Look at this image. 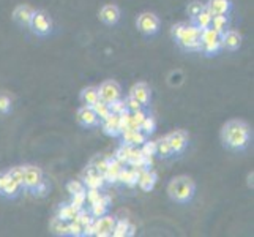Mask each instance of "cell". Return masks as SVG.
Segmentation results:
<instances>
[{"instance_id":"obj_47","label":"cell","mask_w":254,"mask_h":237,"mask_svg":"<svg viewBox=\"0 0 254 237\" xmlns=\"http://www.w3.org/2000/svg\"><path fill=\"white\" fill-rule=\"evenodd\" d=\"M8 180V174L6 172H0V193H2L3 187H5V183Z\"/></svg>"},{"instance_id":"obj_7","label":"cell","mask_w":254,"mask_h":237,"mask_svg":"<svg viewBox=\"0 0 254 237\" xmlns=\"http://www.w3.org/2000/svg\"><path fill=\"white\" fill-rule=\"evenodd\" d=\"M96 90H98L100 100L106 101L108 104L112 103V101H116V100H119V98H122V89H120V85L116 81H112V79L101 82L100 87H96Z\"/></svg>"},{"instance_id":"obj_3","label":"cell","mask_w":254,"mask_h":237,"mask_svg":"<svg viewBox=\"0 0 254 237\" xmlns=\"http://www.w3.org/2000/svg\"><path fill=\"white\" fill-rule=\"evenodd\" d=\"M196 193V185L192 182L191 177L188 175H179V177H174L169 185H168V195L172 201L179 204H187L192 199Z\"/></svg>"},{"instance_id":"obj_17","label":"cell","mask_w":254,"mask_h":237,"mask_svg":"<svg viewBox=\"0 0 254 237\" xmlns=\"http://www.w3.org/2000/svg\"><path fill=\"white\" fill-rule=\"evenodd\" d=\"M205 8L213 16L229 14L232 10V2L231 0H208V2L205 3Z\"/></svg>"},{"instance_id":"obj_27","label":"cell","mask_w":254,"mask_h":237,"mask_svg":"<svg viewBox=\"0 0 254 237\" xmlns=\"http://www.w3.org/2000/svg\"><path fill=\"white\" fill-rule=\"evenodd\" d=\"M210 27L213 30H216L218 33H223L224 30L229 29V16L227 14H218V16H213L212 19V24H210Z\"/></svg>"},{"instance_id":"obj_11","label":"cell","mask_w":254,"mask_h":237,"mask_svg":"<svg viewBox=\"0 0 254 237\" xmlns=\"http://www.w3.org/2000/svg\"><path fill=\"white\" fill-rule=\"evenodd\" d=\"M106 183L104 175L95 168L93 164L87 166L84 171V185L85 188H103V185Z\"/></svg>"},{"instance_id":"obj_35","label":"cell","mask_w":254,"mask_h":237,"mask_svg":"<svg viewBox=\"0 0 254 237\" xmlns=\"http://www.w3.org/2000/svg\"><path fill=\"white\" fill-rule=\"evenodd\" d=\"M205 8V3H202V2H199V0H194V2H191V3H188V8H187V13H188V16L191 17H194V16H197L200 11H202Z\"/></svg>"},{"instance_id":"obj_36","label":"cell","mask_w":254,"mask_h":237,"mask_svg":"<svg viewBox=\"0 0 254 237\" xmlns=\"http://www.w3.org/2000/svg\"><path fill=\"white\" fill-rule=\"evenodd\" d=\"M8 177L13 179L14 182H17L22 187V177H24V166H14L10 171L6 172Z\"/></svg>"},{"instance_id":"obj_25","label":"cell","mask_w":254,"mask_h":237,"mask_svg":"<svg viewBox=\"0 0 254 237\" xmlns=\"http://www.w3.org/2000/svg\"><path fill=\"white\" fill-rule=\"evenodd\" d=\"M122 169V164L117 161V160H109V164H108V168L106 171H104V180L109 182V183H114V182H117V175Z\"/></svg>"},{"instance_id":"obj_18","label":"cell","mask_w":254,"mask_h":237,"mask_svg":"<svg viewBox=\"0 0 254 237\" xmlns=\"http://www.w3.org/2000/svg\"><path fill=\"white\" fill-rule=\"evenodd\" d=\"M100 19L104 24H108V25L117 24L119 19H120V10H119V6H116V5H104L101 8V11H100Z\"/></svg>"},{"instance_id":"obj_46","label":"cell","mask_w":254,"mask_h":237,"mask_svg":"<svg viewBox=\"0 0 254 237\" xmlns=\"http://www.w3.org/2000/svg\"><path fill=\"white\" fill-rule=\"evenodd\" d=\"M125 104H127V109H128L129 112H134V111L142 109V104L139 103L136 98H133L131 95H128V98L125 100Z\"/></svg>"},{"instance_id":"obj_21","label":"cell","mask_w":254,"mask_h":237,"mask_svg":"<svg viewBox=\"0 0 254 237\" xmlns=\"http://www.w3.org/2000/svg\"><path fill=\"white\" fill-rule=\"evenodd\" d=\"M134 233V226H131L127 220H116V225H114L112 230V236L114 237H125V236H131Z\"/></svg>"},{"instance_id":"obj_34","label":"cell","mask_w":254,"mask_h":237,"mask_svg":"<svg viewBox=\"0 0 254 237\" xmlns=\"http://www.w3.org/2000/svg\"><path fill=\"white\" fill-rule=\"evenodd\" d=\"M84 233V226L77 222V220H73V222H68V230H66V236H74V237H79L82 236Z\"/></svg>"},{"instance_id":"obj_28","label":"cell","mask_w":254,"mask_h":237,"mask_svg":"<svg viewBox=\"0 0 254 237\" xmlns=\"http://www.w3.org/2000/svg\"><path fill=\"white\" fill-rule=\"evenodd\" d=\"M21 188H22V187L19 185V183L8 177V180H6L5 187H3V190H2V193H0V195L5 196V198H16L17 195H19Z\"/></svg>"},{"instance_id":"obj_15","label":"cell","mask_w":254,"mask_h":237,"mask_svg":"<svg viewBox=\"0 0 254 237\" xmlns=\"http://www.w3.org/2000/svg\"><path fill=\"white\" fill-rule=\"evenodd\" d=\"M120 136H122V139H124V144H128V146H136V147H141V146L147 141V136L142 133L141 130L125 128V130L120 133Z\"/></svg>"},{"instance_id":"obj_8","label":"cell","mask_w":254,"mask_h":237,"mask_svg":"<svg viewBox=\"0 0 254 237\" xmlns=\"http://www.w3.org/2000/svg\"><path fill=\"white\" fill-rule=\"evenodd\" d=\"M166 139H168V143L172 149V154L174 155H179L182 154L183 151H185V147L188 144V133L183 130H175L172 131V133H169L168 136H166Z\"/></svg>"},{"instance_id":"obj_24","label":"cell","mask_w":254,"mask_h":237,"mask_svg":"<svg viewBox=\"0 0 254 237\" xmlns=\"http://www.w3.org/2000/svg\"><path fill=\"white\" fill-rule=\"evenodd\" d=\"M79 210L81 209H77L76 206H73L71 203H69V204H65V206H62V207L59 209L57 217H60L65 222H73V220H76V217H77V214H79Z\"/></svg>"},{"instance_id":"obj_33","label":"cell","mask_w":254,"mask_h":237,"mask_svg":"<svg viewBox=\"0 0 254 237\" xmlns=\"http://www.w3.org/2000/svg\"><path fill=\"white\" fill-rule=\"evenodd\" d=\"M85 190L77 191V193H74V195H71V204L76 206L77 209H84V206L87 203V193H85Z\"/></svg>"},{"instance_id":"obj_40","label":"cell","mask_w":254,"mask_h":237,"mask_svg":"<svg viewBox=\"0 0 254 237\" xmlns=\"http://www.w3.org/2000/svg\"><path fill=\"white\" fill-rule=\"evenodd\" d=\"M76 220L79 222L82 226H87V225L93 223L95 218L92 217V214H90V212H87V210L81 209V210H79V214H77V217H76Z\"/></svg>"},{"instance_id":"obj_4","label":"cell","mask_w":254,"mask_h":237,"mask_svg":"<svg viewBox=\"0 0 254 237\" xmlns=\"http://www.w3.org/2000/svg\"><path fill=\"white\" fill-rule=\"evenodd\" d=\"M221 49V33H218L212 27L200 30V51L205 56H215Z\"/></svg>"},{"instance_id":"obj_23","label":"cell","mask_w":254,"mask_h":237,"mask_svg":"<svg viewBox=\"0 0 254 237\" xmlns=\"http://www.w3.org/2000/svg\"><path fill=\"white\" fill-rule=\"evenodd\" d=\"M98 100H100V96H98L96 87H85V89L81 92V101L84 106H93Z\"/></svg>"},{"instance_id":"obj_45","label":"cell","mask_w":254,"mask_h":237,"mask_svg":"<svg viewBox=\"0 0 254 237\" xmlns=\"http://www.w3.org/2000/svg\"><path fill=\"white\" fill-rule=\"evenodd\" d=\"M92 164H93L95 168L98 169L101 174H104V171H106L108 164H109V158H106V157H98V158H95Z\"/></svg>"},{"instance_id":"obj_13","label":"cell","mask_w":254,"mask_h":237,"mask_svg":"<svg viewBox=\"0 0 254 237\" xmlns=\"http://www.w3.org/2000/svg\"><path fill=\"white\" fill-rule=\"evenodd\" d=\"M242 46V35L237 30H224L221 33V49L237 51Z\"/></svg>"},{"instance_id":"obj_10","label":"cell","mask_w":254,"mask_h":237,"mask_svg":"<svg viewBox=\"0 0 254 237\" xmlns=\"http://www.w3.org/2000/svg\"><path fill=\"white\" fill-rule=\"evenodd\" d=\"M114 225H116V218L111 215H103L93 220V226H95V236L96 237H108L112 236V230Z\"/></svg>"},{"instance_id":"obj_2","label":"cell","mask_w":254,"mask_h":237,"mask_svg":"<svg viewBox=\"0 0 254 237\" xmlns=\"http://www.w3.org/2000/svg\"><path fill=\"white\" fill-rule=\"evenodd\" d=\"M172 37L182 49L200 52V29L194 24H175L172 27Z\"/></svg>"},{"instance_id":"obj_31","label":"cell","mask_w":254,"mask_h":237,"mask_svg":"<svg viewBox=\"0 0 254 237\" xmlns=\"http://www.w3.org/2000/svg\"><path fill=\"white\" fill-rule=\"evenodd\" d=\"M156 154H158L161 158H169L171 155H174L172 149H171V146H169L168 139H166V138H161V139L156 141Z\"/></svg>"},{"instance_id":"obj_20","label":"cell","mask_w":254,"mask_h":237,"mask_svg":"<svg viewBox=\"0 0 254 237\" xmlns=\"http://www.w3.org/2000/svg\"><path fill=\"white\" fill-rule=\"evenodd\" d=\"M33 13H35V10H33L32 6H29V5H19V6H16V10L13 13V17H14V21L19 22L21 25H29Z\"/></svg>"},{"instance_id":"obj_12","label":"cell","mask_w":254,"mask_h":237,"mask_svg":"<svg viewBox=\"0 0 254 237\" xmlns=\"http://www.w3.org/2000/svg\"><path fill=\"white\" fill-rule=\"evenodd\" d=\"M76 120H77V124L85 127V128L100 125V119L95 114V111L92 109V106H82V108H79V111H77V114H76Z\"/></svg>"},{"instance_id":"obj_5","label":"cell","mask_w":254,"mask_h":237,"mask_svg":"<svg viewBox=\"0 0 254 237\" xmlns=\"http://www.w3.org/2000/svg\"><path fill=\"white\" fill-rule=\"evenodd\" d=\"M29 27L32 29L33 33L40 35V37H46V35L52 32V21L46 11H35Z\"/></svg>"},{"instance_id":"obj_19","label":"cell","mask_w":254,"mask_h":237,"mask_svg":"<svg viewBox=\"0 0 254 237\" xmlns=\"http://www.w3.org/2000/svg\"><path fill=\"white\" fill-rule=\"evenodd\" d=\"M156 183V174L150 169H141V172H139V177H137V185L141 187L144 191H150L153 190Z\"/></svg>"},{"instance_id":"obj_39","label":"cell","mask_w":254,"mask_h":237,"mask_svg":"<svg viewBox=\"0 0 254 237\" xmlns=\"http://www.w3.org/2000/svg\"><path fill=\"white\" fill-rule=\"evenodd\" d=\"M109 109H111L112 114H122V112L128 111V109H127V104H125V100H122V98H119V100H116V101L109 103Z\"/></svg>"},{"instance_id":"obj_9","label":"cell","mask_w":254,"mask_h":237,"mask_svg":"<svg viewBox=\"0 0 254 237\" xmlns=\"http://www.w3.org/2000/svg\"><path fill=\"white\" fill-rule=\"evenodd\" d=\"M43 180V171L33 164L24 166V177H22V188L32 190Z\"/></svg>"},{"instance_id":"obj_43","label":"cell","mask_w":254,"mask_h":237,"mask_svg":"<svg viewBox=\"0 0 254 237\" xmlns=\"http://www.w3.org/2000/svg\"><path fill=\"white\" fill-rule=\"evenodd\" d=\"M141 152L144 157H152L156 154V143H152V141H145L142 146H141Z\"/></svg>"},{"instance_id":"obj_1","label":"cell","mask_w":254,"mask_h":237,"mask_svg":"<svg viewBox=\"0 0 254 237\" xmlns=\"http://www.w3.org/2000/svg\"><path fill=\"white\" fill-rule=\"evenodd\" d=\"M221 139L231 151H243L250 146L251 130L243 120H229L221 130Z\"/></svg>"},{"instance_id":"obj_16","label":"cell","mask_w":254,"mask_h":237,"mask_svg":"<svg viewBox=\"0 0 254 237\" xmlns=\"http://www.w3.org/2000/svg\"><path fill=\"white\" fill-rule=\"evenodd\" d=\"M101 127H103V131L109 136H120V131H122V127H120V117L119 114H109V116L101 120Z\"/></svg>"},{"instance_id":"obj_44","label":"cell","mask_w":254,"mask_h":237,"mask_svg":"<svg viewBox=\"0 0 254 237\" xmlns=\"http://www.w3.org/2000/svg\"><path fill=\"white\" fill-rule=\"evenodd\" d=\"M66 190H68L69 195H74V193H77V191L85 190V185H84V182H81V180H71V182H68Z\"/></svg>"},{"instance_id":"obj_14","label":"cell","mask_w":254,"mask_h":237,"mask_svg":"<svg viewBox=\"0 0 254 237\" xmlns=\"http://www.w3.org/2000/svg\"><path fill=\"white\" fill-rule=\"evenodd\" d=\"M129 95L136 98L139 103L142 104V108L148 106V103H150V98H152V92H150V87H148L145 82H137L131 87L129 90Z\"/></svg>"},{"instance_id":"obj_48","label":"cell","mask_w":254,"mask_h":237,"mask_svg":"<svg viewBox=\"0 0 254 237\" xmlns=\"http://www.w3.org/2000/svg\"><path fill=\"white\" fill-rule=\"evenodd\" d=\"M248 180H250V182H248V185H250V187H253V172L248 175Z\"/></svg>"},{"instance_id":"obj_6","label":"cell","mask_w":254,"mask_h":237,"mask_svg":"<svg viewBox=\"0 0 254 237\" xmlns=\"http://www.w3.org/2000/svg\"><path fill=\"white\" fill-rule=\"evenodd\" d=\"M137 29L141 30V33L150 37V35H155L160 30V19L155 13L145 11L142 14L137 16Z\"/></svg>"},{"instance_id":"obj_22","label":"cell","mask_w":254,"mask_h":237,"mask_svg":"<svg viewBox=\"0 0 254 237\" xmlns=\"http://www.w3.org/2000/svg\"><path fill=\"white\" fill-rule=\"evenodd\" d=\"M212 19H213V14L210 13L207 8H204V10L200 11L197 16L192 17V24H194L196 27H199L200 30H202V29L210 27V24H212Z\"/></svg>"},{"instance_id":"obj_26","label":"cell","mask_w":254,"mask_h":237,"mask_svg":"<svg viewBox=\"0 0 254 237\" xmlns=\"http://www.w3.org/2000/svg\"><path fill=\"white\" fill-rule=\"evenodd\" d=\"M108 206H109V198L104 196L101 201L95 204H90V214L93 218H98V217H103L108 214Z\"/></svg>"},{"instance_id":"obj_37","label":"cell","mask_w":254,"mask_h":237,"mask_svg":"<svg viewBox=\"0 0 254 237\" xmlns=\"http://www.w3.org/2000/svg\"><path fill=\"white\" fill-rule=\"evenodd\" d=\"M85 193H87V201H89V204H95L104 198L103 193H100V188H87Z\"/></svg>"},{"instance_id":"obj_38","label":"cell","mask_w":254,"mask_h":237,"mask_svg":"<svg viewBox=\"0 0 254 237\" xmlns=\"http://www.w3.org/2000/svg\"><path fill=\"white\" fill-rule=\"evenodd\" d=\"M139 130H141L145 136L152 135L153 131H155V120H153V117H148V116H147V117L144 119V122L141 124V127H139Z\"/></svg>"},{"instance_id":"obj_32","label":"cell","mask_w":254,"mask_h":237,"mask_svg":"<svg viewBox=\"0 0 254 237\" xmlns=\"http://www.w3.org/2000/svg\"><path fill=\"white\" fill-rule=\"evenodd\" d=\"M129 147H131V146H128V144H122V146L117 149V152H116V157H114V160H117L122 166L127 164V163H128Z\"/></svg>"},{"instance_id":"obj_30","label":"cell","mask_w":254,"mask_h":237,"mask_svg":"<svg viewBox=\"0 0 254 237\" xmlns=\"http://www.w3.org/2000/svg\"><path fill=\"white\" fill-rule=\"evenodd\" d=\"M92 109L95 111V114L98 116V119H100V122L101 120H104L106 119L109 114H111V109H109V104L106 103V101H103V100H98L96 101L93 106H92Z\"/></svg>"},{"instance_id":"obj_29","label":"cell","mask_w":254,"mask_h":237,"mask_svg":"<svg viewBox=\"0 0 254 237\" xmlns=\"http://www.w3.org/2000/svg\"><path fill=\"white\" fill-rule=\"evenodd\" d=\"M51 231L57 234V236H66V230H68V222L62 220L60 217H54L49 223Z\"/></svg>"},{"instance_id":"obj_42","label":"cell","mask_w":254,"mask_h":237,"mask_svg":"<svg viewBox=\"0 0 254 237\" xmlns=\"http://www.w3.org/2000/svg\"><path fill=\"white\" fill-rule=\"evenodd\" d=\"M11 111V100L8 95H0V114H8Z\"/></svg>"},{"instance_id":"obj_41","label":"cell","mask_w":254,"mask_h":237,"mask_svg":"<svg viewBox=\"0 0 254 237\" xmlns=\"http://www.w3.org/2000/svg\"><path fill=\"white\" fill-rule=\"evenodd\" d=\"M32 191H33V195H35V196H40V198L46 196V193L49 191L48 182H46V180H41L37 187H33V188H32Z\"/></svg>"}]
</instances>
